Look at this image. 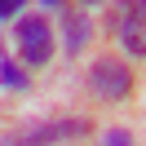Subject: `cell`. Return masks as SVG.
Returning a JSON list of instances; mask_svg holds the SVG:
<instances>
[{"mask_svg":"<svg viewBox=\"0 0 146 146\" xmlns=\"http://www.w3.org/2000/svg\"><path fill=\"white\" fill-rule=\"evenodd\" d=\"M22 5H27V0H0V22H5V18H18Z\"/></svg>","mask_w":146,"mask_h":146,"instance_id":"obj_8","label":"cell"},{"mask_svg":"<svg viewBox=\"0 0 146 146\" xmlns=\"http://www.w3.org/2000/svg\"><path fill=\"white\" fill-rule=\"evenodd\" d=\"M102 146H137V142H133V133H128V128H106Z\"/></svg>","mask_w":146,"mask_h":146,"instance_id":"obj_7","label":"cell"},{"mask_svg":"<svg viewBox=\"0 0 146 146\" xmlns=\"http://www.w3.org/2000/svg\"><path fill=\"white\" fill-rule=\"evenodd\" d=\"M84 5H102V0H84Z\"/></svg>","mask_w":146,"mask_h":146,"instance_id":"obj_10","label":"cell"},{"mask_svg":"<svg viewBox=\"0 0 146 146\" xmlns=\"http://www.w3.org/2000/svg\"><path fill=\"white\" fill-rule=\"evenodd\" d=\"M44 5H62V0H44Z\"/></svg>","mask_w":146,"mask_h":146,"instance_id":"obj_9","label":"cell"},{"mask_svg":"<svg viewBox=\"0 0 146 146\" xmlns=\"http://www.w3.org/2000/svg\"><path fill=\"white\" fill-rule=\"evenodd\" d=\"M0 80L9 84V89H27V75H22L18 62H9V58H0Z\"/></svg>","mask_w":146,"mask_h":146,"instance_id":"obj_6","label":"cell"},{"mask_svg":"<svg viewBox=\"0 0 146 146\" xmlns=\"http://www.w3.org/2000/svg\"><path fill=\"white\" fill-rule=\"evenodd\" d=\"M89 89L98 93V98H106V102L128 98V89H133L128 62H119V58H98V62L89 66Z\"/></svg>","mask_w":146,"mask_h":146,"instance_id":"obj_4","label":"cell"},{"mask_svg":"<svg viewBox=\"0 0 146 146\" xmlns=\"http://www.w3.org/2000/svg\"><path fill=\"white\" fill-rule=\"evenodd\" d=\"M89 31H93V22H89V13H84V9H66V18H62V44H66V53H80V49L84 44H89Z\"/></svg>","mask_w":146,"mask_h":146,"instance_id":"obj_5","label":"cell"},{"mask_svg":"<svg viewBox=\"0 0 146 146\" xmlns=\"http://www.w3.org/2000/svg\"><path fill=\"white\" fill-rule=\"evenodd\" d=\"M89 133V119H49V124H27L13 137H5V146H53L66 137H84Z\"/></svg>","mask_w":146,"mask_h":146,"instance_id":"obj_3","label":"cell"},{"mask_svg":"<svg viewBox=\"0 0 146 146\" xmlns=\"http://www.w3.org/2000/svg\"><path fill=\"white\" fill-rule=\"evenodd\" d=\"M111 31L119 36L124 53L146 58V0H115L111 5Z\"/></svg>","mask_w":146,"mask_h":146,"instance_id":"obj_2","label":"cell"},{"mask_svg":"<svg viewBox=\"0 0 146 146\" xmlns=\"http://www.w3.org/2000/svg\"><path fill=\"white\" fill-rule=\"evenodd\" d=\"M0 58H5V53H0Z\"/></svg>","mask_w":146,"mask_h":146,"instance_id":"obj_11","label":"cell"},{"mask_svg":"<svg viewBox=\"0 0 146 146\" xmlns=\"http://www.w3.org/2000/svg\"><path fill=\"white\" fill-rule=\"evenodd\" d=\"M13 49H18V58L27 66H44L53 58V27H49V18L22 13L18 27H13Z\"/></svg>","mask_w":146,"mask_h":146,"instance_id":"obj_1","label":"cell"}]
</instances>
